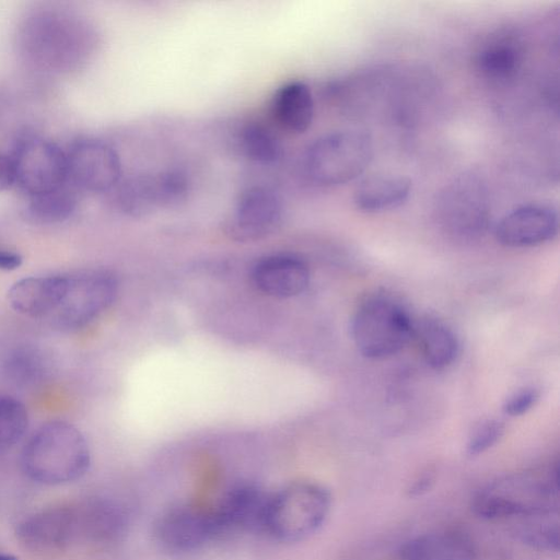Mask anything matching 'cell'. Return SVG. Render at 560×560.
<instances>
[{
	"instance_id": "1",
	"label": "cell",
	"mask_w": 560,
	"mask_h": 560,
	"mask_svg": "<svg viewBox=\"0 0 560 560\" xmlns=\"http://www.w3.org/2000/svg\"><path fill=\"white\" fill-rule=\"evenodd\" d=\"M471 509L488 521H514L558 513V464L517 471L482 486L472 497Z\"/></svg>"
},
{
	"instance_id": "2",
	"label": "cell",
	"mask_w": 560,
	"mask_h": 560,
	"mask_svg": "<svg viewBox=\"0 0 560 560\" xmlns=\"http://www.w3.org/2000/svg\"><path fill=\"white\" fill-rule=\"evenodd\" d=\"M90 450L73 425L54 421L42 425L25 444L21 465L39 483L62 485L81 478L90 466Z\"/></svg>"
},
{
	"instance_id": "3",
	"label": "cell",
	"mask_w": 560,
	"mask_h": 560,
	"mask_svg": "<svg viewBox=\"0 0 560 560\" xmlns=\"http://www.w3.org/2000/svg\"><path fill=\"white\" fill-rule=\"evenodd\" d=\"M415 323L406 307L392 294L376 291L358 305L351 335L359 352L368 359H386L399 352L413 337Z\"/></svg>"
},
{
	"instance_id": "4",
	"label": "cell",
	"mask_w": 560,
	"mask_h": 560,
	"mask_svg": "<svg viewBox=\"0 0 560 560\" xmlns=\"http://www.w3.org/2000/svg\"><path fill=\"white\" fill-rule=\"evenodd\" d=\"M374 153L371 136L362 130H337L318 137L306 148L303 170L323 187L347 184L362 175Z\"/></svg>"
},
{
	"instance_id": "5",
	"label": "cell",
	"mask_w": 560,
	"mask_h": 560,
	"mask_svg": "<svg viewBox=\"0 0 560 560\" xmlns=\"http://www.w3.org/2000/svg\"><path fill=\"white\" fill-rule=\"evenodd\" d=\"M330 509L331 495L324 486L290 483L270 495L266 533L280 541L304 540L325 524Z\"/></svg>"
},
{
	"instance_id": "6",
	"label": "cell",
	"mask_w": 560,
	"mask_h": 560,
	"mask_svg": "<svg viewBox=\"0 0 560 560\" xmlns=\"http://www.w3.org/2000/svg\"><path fill=\"white\" fill-rule=\"evenodd\" d=\"M438 220L452 237L470 241L481 236L489 223L487 185L475 173H462L440 191Z\"/></svg>"
},
{
	"instance_id": "7",
	"label": "cell",
	"mask_w": 560,
	"mask_h": 560,
	"mask_svg": "<svg viewBox=\"0 0 560 560\" xmlns=\"http://www.w3.org/2000/svg\"><path fill=\"white\" fill-rule=\"evenodd\" d=\"M117 280L109 271L88 270L69 275L67 291L50 318L62 329L85 326L114 302Z\"/></svg>"
},
{
	"instance_id": "8",
	"label": "cell",
	"mask_w": 560,
	"mask_h": 560,
	"mask_svg": "<svg viewBox=\"0 0 560 560\" xmlns=\"http://www.w3.org/2000/svg\"><path fill=\"white\" fill-rule=\"evenodd\" d=\"M189 186L185 174L178 171L144 173L120 180L116 201L125 214L141 218L185 201Z\"/></svg>"
},
{
	"instance_id": "9",
	"label": "cell",
	"mask_w": 560,
	"mask_h": 560,
	"mask_svg": "<svg viewBox=\"0 0 560 560\" xmlns=\"http://www.w3.org/2000/svg\"><path fill=\"white\" fill-rule=\"evenodd\" d=\"M11 161L15 183L28 196L57 189L68 179L66 153L56 143L42 138L22 139Z\"/></svg>"
},
{
	"instance_id": "10",
	"label": "cell",
	"mask_w": 560,
	"mask_h": 560,
	"mask_svg": "<svg viewBox=\"0 0 560 560\" xmlns=\"http://www.w3.org/2000/svg\"><path fill=\"white\" fill-rule=\"evenodd\" d=\"M284 220V203L272 188L255 185L242 191L225 224L226 234L238 242H254L276 233Z\"/></svg>"
},
{
	"instance_id": "11",
	"label": "cell",
	"mask_w": 560,
	"mask_h": 560,
	"mask_svg": "<svg viewBox=\"0 0 560 560\" xmlns=\"http://www.w3.org/2000/svg\"><path fill=\"white\" fill-rule=\"evenodd\" d=\"M154 537L165 550L186 553L219 538L212 510L178 504L164 511L154 525Z\"/></svg>"
},
{
	"instance_id": "12",
	"label": "cell",
	"mask_w": 560,
	"mask_h": 560,
	"mask_svg": "<svg viewBox=\"0 0 560 560\" xmlns=\"http://www.w3.org/2000/svg\"><path fill=\"white\" fill-rule=\"evenodd\" d=\"M66 155L68 178L77 188L104 192L116 188L121 180L119 155L102 140L77 141Z\"/></svg>"
},
{
	"instance_id": "13",
	"label": "cell",
	"mask_w": 560,
	"mask_h": 560,
	"mask_svg": "<svg viewBox=\"0 0 560 560\" xmlns=\"http://www.w3.org/2000/svg\"><path fill=\"white\" fill-rule=\"evenodd\" d=\"M270 495L253 482L233 486L211 509L219 538L237 533H266Z\"/></svg>"
},
{
	"instance_id": "14",
	"label": "cell",
	"mask_w": 560,
	"mask_h": 560,
	"mask_svg": "<svg viewBox=\"0 0 560 560\" xmlns=\"http://www.w3.org/2000/svg\"><path fill=\"white\" fill-rule=\"evenodd\" d=\"M559 228L557 210L547 203L522 205L498 222L497 241L506 247L524 248L541 245L552 240Z\"/></svg>"
},
{
	"instance_id": "15",
	"label": "cell",
	"mask_w": 560,
	"mask_h": 560,
	"mask_svg": "<svg viewBox=\"0 0 560 560\" xmlns=\"http://www.w3.org/2000/svg\"><path fill=\"white\" fill-rule=\"evenodd\" d=\"M19 540L28 549L55 552L79 539L75 508H50L24 518L16 528Z\"/></svg>"
},
{
	"instance_id": "16",
	"label": "cell",
	"mask_w": 560,
	"mask_h": 560,
	"mask_svg": "<svg viewBox=\"0 0 560 560\" xmlns=\"http://www.w3.org/2000/svg\"><path fill=\"white\" fill-rule=\"evenodd\" d=\"M255 287L262 293L280 299L302 293L310 282V269L298 256L277 254L257 261L252 270Z\"/></svg>"
},
{
	"instance_id": "17",
	"label": "cell",
	"mask_w": 560,
	"mask_h": 560,
	"mask_svg": "<svg viewBox=\"0 0 560 560\" xmlns=\"http://www.w3.org/2000/svg\"><path fill=\"white\" fill-rule=\"evenodd\" d=\"M69 275L28 277L15 282L9 291L11 306L19 313L51 316L67 291Z\"/></svg>"
},
{
	"instance_id": "18",
	"label": "cell",
	"mask_w": 560,
	"mask_h": 560,
	"mask_svg": "<svg viewBox=\"0 0 560 560\" xmlns=\"http://www.w3.org/2000/svg\"><path fill=\"white\" fill-rule=\"evenodd\" d=\"M525 50L520 37L499 33L489 37L477 50L475 66L487 81L503 84L513 80L522 68Z\"/></svg>"
},
{
	"instance_id": "19",
	"label": "cell",
	"mask_w": 560,
	"mask_h": 560,
	"mask_svg": "<svg viewBox=\"0 0 560 560\" xmlns=\"http://www.w3.org/2000/svg\"><path fill=\"white\" fill-rule=\"evenodd\" d=\"M399 560H476L471 538L457 529H438L407 540Z\"/></svg>"
},
{
	"instance_id": "20",
	"label": "cell",
	"mask_w": 560,
	"mask_h": 560,
	"mask_svg": "<svg viewBox=\"0 0 560 560\" xmlns=\"http://www.w3.org/2000/svg\"><path fill=\"white\" fill-rule=\"evenodd\" d=\"M411 179L402 174L380 172L364 177L355 187L353 203L364 213H380L402 206L411 194Z\"/></svg>"
},
{
	"instance_id": "21",
	"label": "cell",
	"mask_w": 560,
	"mask_h": 560,
	"mask_svg": "<svg viewBox=\"0 0 560 560\" xmlns=\"http://www.w3.org/2000/svg\"><path fill=\"white\" fill-rule=\"evenodd\" d=\"M79 538L106 542L119 538L128 518L122 508L108 499H92L75 508Z\"/></svg>"
},
{
	"instance_id": "22",
	"label": "cell",
	"mask_w": 560,
	"mask_h": 560,
	"mask_svg": "<svg viewBox=\"0 0 560 560\" xmlns=\"http://www.w3.org/2000/svg\"><path fill=\"white\" fill-rule=\"evenodd\" d=\"M271 112L280 127L303 133L313 124L315 103L310 86L302 81L283 83L273 94Z\"/></svg>"
},
{
	"instance_id": "23",
	"label": "cell",
	"mask_w": 560,
	"mask_h": 560,
	"mask_svg": "<svg viewBox=\"0 0 560 560\" xmlns=\"http://www.w3.org/2000/svg\"><path fill=\"white\" fill-rule=\"evenodd\" d=\"M416 337L424 361L434 370L450 366L459 350L455 332L444 322L427 316L415 324Z\"/></svg>"
},
{
	"instance_id": "24",
	"label": "cell",
	"mask_w": 560,
	"mask_h": 560,
	"mask_svg": "<svg viewBox=\"0 0 560 560\" xmlns=\"http://www.w3.org/2000/svg\"><path fill=\"white\" fill-rule=\"evenodd\" d=\"M28 197L24 209L25 217L37 224H52L65 221L77 207L75 195L65 185L57 189Z\"/></svg>"
},
{
	"instance_id": "25",
	"label": "cell",
	"mask_w": 560,
	"mask_h": 560,
	"mask_svg": "<svg viewBox=\"0 0 560 560\" xmlns=\"http://www.w3.org/2000/svg\"><path fill=\"white\" fill-rule=\"evenodd\" d=\"M238 145L249 161L271 165L282 156V145L278 137L260 122H247L240 130Z\"/></svg>"
},
{
	"instance_id": "26",
	"label": "cell",
	"mask_w": 560,
	"mask_h": 560,
	"mask_svg": "<svg viewBox=\"0 0 560 560\" xmlns=\"http://www.w3.org/2000/svg\"><path fill=\"white\" fill-rule=\"evenodd\" d=\"M511 522L513 524V534L525 545L544 551L558 550V513L534 515Z\"/></svg>"
},
{
	"instance_id": "27",
	"label": "cell",
	"mask_w": 560,
	"mask_h": 560,
	"mask_svg": "<svg viewBox=\"0 0 560 560\" xmlns=\"http://www.w3.org/2000/svg\"><path fill=\"white\" fill-rule=\"evenodd\" d=\"M7 377L19 386H32L40 382L46 374V361L42 354L31 348L16 349L4 360Z\"/></svg>"
},
{
	"instance_id": "28",
	"label": "cell",
	"mask_w": 560,
	"mask_h": 560,
	"mask_svg": "<svg viewBox=\"0 0 560 560\" xmlns=\"http://www.w3.org/2000/svg\"><path fill=\"white\" fill-rule=\"evenodd\" d=\"M28 424L24 405L10 396H0V451L19 442Z\"/></svg>"
},
{
	"instance_id": "29",
	"label": "cell",
	"mask_w": 560,
	"mask_h": 560,
	"mask_svg": "<svg viewBox=\"0 0 560 560\" xmlns=\"http://www.w3.org/2000/svg\"><path fill=\"white\" fill-rule=\"evenodd\" d=\"M504 425L495 419L479 423L470 433L466 452L469 456H478L491 448L503 435Z\"/></svg>"
},
{
	"instance_id": "30",
	"label": "cell",
	"mask_w": 560,
	"mask_h": 560,
	"mask_svg": "<svg viewBox=\"0 0 560 560\" xmlns=\"http://www.w3.org/2000/svg\"><path fill=\"white\" fill-rule=\"evenodd\" d=\"M539 393L534 387H525L513 393L503 404V412L510 417H517L526 413L535 406Z\"/></svg>"
},
{
	"instance_id": "31",
	"label": "cell",
	"mask_w": 560,
	"mask_h": 560,
	"mask_svg": "<svg viewBox=\"0 0 560 560\" xmlns=\"http://www.w3.org/2000/svg\"><path fill=\"white\" fill-rule=\"evenodd\" d=\"M15 183L11 159L0 153V191L9 189Z\"/></svg>"
},
{
	"instance_id": "32",
	"label": "cell",
	"mask_w": 560,
	"mask_h": 560,
	"mask_svg": "<svg viewBox=\"0 0 560 560\" xmlns=\"http://www.w3.org/2000/svg\"><path fill=\"white\" fill-rule=\"evenodd\" d=\"M22 262V258L19 254L0 249V270H13L16 269Z\"/></svg>"
},
{
	"instance_id": "33",
	"label": "cell",
	"mask_w": 560,
	"mask_h": 560,
	"mask_svg": "<svg viewBox=\"0 0 560 560\" xmlns=\"http://www.w3.org/2000/svg\"><path fill=\"white\" fill-rule=\"evenodd\" d=\"M0 560H19V559L13 555L0 551Z\"/></svg>"
}]
</instances>
